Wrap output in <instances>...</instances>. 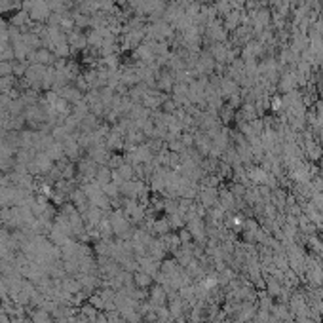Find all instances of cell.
<instances>
[{"instance_id":"cell-1","label":"cell","mask_w":323,"mask_h":323,"mask_svg":"<svg viewBox=\"0 0 323 323\" xmlns=\"http://www.w3.org/2000/svg\"><path fill=\"white\" fill-rule=\"evenodd\" d=\"M32 320H34V323H54L48 318L46 312H36V314H32Z\"/></svg>"},{"instance_id":"cell-2","label":"cell","mask_w":323,"mask_h":323,"mask_svg":"<svg viewBox=\"0 0 323 323\" xmlns=\"http://www.w3.org/2000/svg\"><path fill=\"white\" fill-rule=\"evenodd\" d=\"M65 289H67V291H78L80 285H76V281H67V283H65Z\"/></svg>"}]
</instances>
